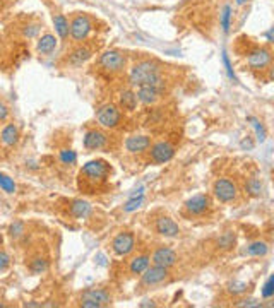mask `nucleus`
Returning a JSON list of instances; mask_svg holds the SVG:
<instances>
[{"mask_svg": "<svg viewBox=\"0 0 274 308\" xmlns=\"http://www.w3.org/2000/svg\"><path fill=\"white\" fill-rule=\"evenodd\" d=\"M9 264H10L9 254H7V252H3V250H0V270H5L7 267H9Z\"/></svg>", "mask_w": 274, "mask_h": 308, "instance_id": "nucleus-39", "label": "nucleus"}, {"mask_svg": "<svg viewBox=\"0 0 274 308\" xmlns=\"http://www.w3.org/2000/svg\"><path fill=\"white\" fill-rule=\"evenodd\" d=\"M53 26H55V33L58 35L60 40H67L69 36V21L64 14H55L53 16Z\"/></svg>", "mask_w": 274, "mask_h": 308, "instance_id": "nucleus-22", "label": "nucleus"}, {"mask_svg": "<svg viewBox=\"0 0 274 308\" xmlns=\"http://www.w3.org/2000/svg\"><path fill=\"white\" fill-rule=\"evenodd\" d=\"M249 0H236V5H245Z\"/></svg>", "mask_w": 274, "mask_h": 308, "instance_id": "nucleus-45", "label": "nucleus"}, {"mask_svg": "<svg viewBox=\"0 0 274 308\" xmlns=\"http://www.w3.org/2000/svg\"><path fill=\"white\" fill-rule=\"evenodd\" d=\"M139 307H156V303H153V302H142V303H139Z\"/></svg>", "mask_w": 274, "mask_h": 308, "instance_id": "nucleus-44", "label": "nucleus"}, {"mask_svg": "<svg viewBox=\"0 0 274 308\" xmlns=\"http://www.w3.org/2000/svg\"><path fill=\"white\" fill-rule=\"evenodd\" d=\"M151 262H153L154 265H161V267L170 269V267H173L177 264V254L172 250V248L161 247L153 254V261Z\"/></svg>", "mask_w": 274, "mask_h": 308, "instance_id": "nucleus-12", "label": "nucleus"}, {"mask_svg": "<svg viewBox=\"0 0 274 308\" xmlns=\"http://www.w3.org/2000/svg\"><path fill=\"white\" fill-rule=\"evenodd\" d=\"M120 105L124 110L127 111H134L137 106V96L134 91L127 89V91H122L120 92Z\"/></svg>", "mask_w": 274, "mask_h": 308, "instance_id": "nucleus-24", "label": "nucleus"}, {"mask_svg": "<svg viewBox=\"0 0 274 308\" xmlns=\"http://www.w3.org/2000/svg\"><path fill=\"white\" fill-rule=\"evenodd\" d=\"M228 291L231 295H242V293L247 291V283H242V281H233V283L228 284Z\"/></svg>", "mask_w": 274, "mask_h": 308, "instance_id": "nucleus-32", "label": "nucleus"}, {"mask_svg": "<svg viewBox=\"0 0 274 308\" xmlns=\"http://www.w3.org/2000/svg\"><path fill=\"white\" fill-rule=\"evenodd\" d=\"M173 156H175V147L170 142L161 140V142H156L151 146V158H153L154 163H160V165L168 163L170 159H173Z\"/></svg>", "mask_w": 274, "mask_h": 308, "instance_id": "nucleus-11", "label": "nucleus"}, {"mask_svg": "<svg viewBox=\"0 0 274 308\" xmlns=\"http://www.w3.org/2000/svg\"><path fill=\"white\" fill-rule=\"evenodd\" d=\"M223 64H225V67H227V74H228L229 79H231L233 83H238V79H236L235 72H233V67H231V64H229V58H228L227 51H223Z\"/></svg>", "mask_w": 274, "mask_h": 308, "instance_id": "nucleus-35", "label": "nucleus"}, {"mask_svg": "<svg viewBox=\"0 0 274 308\" xmlns=\"http://www.w3.org/2000/svg\"><path fill=\"white\" fill-rule=\"evenodd\" d=\"M269 252L268 243L264 242H252L247 245V248H243L242 254L243 255H250V257H264Z\"/></svg>", "mask_w": 274, "mask_h": 308, "instance_id": "nucleus-23", "label": "nucleus"}, {"mask_svg": "<svg viewBox=\"0 0 274 308\" xmlns=\"http://www.w3.org/2000/svg\"><path fill=\"white\" fill-rule=\"evenodd\" d=\"M252 146H254V144L250 142V139H249V137H247L245 140H242V147H247V149H252Z\"/></svg>", "mask_w": 274, "mask_h": 308, "instance_id": "nucleus-42", "label": "nucleus"}, {"mask_svg": "<svg viewBox=\"0 0 274 308\" xmlns=\"http://www.w3.org/2000/svg\"><path fill=\"white\" fill-rule=\"evenodd\" d=\"M0 137H2V142L5 144V146H14V144H17V140H19V131H17V127L14 124H9L2 129Z\"/></svg>", "mask_w": 274, "mask_h": 308, "instance_id": "nucleus-21", "label": "nucleus"}, {"mask_svg": "<svg viewBox=\"0 0 274 308\" xmlns=\"http://www.w3.org/2000/svg\"><path fill=\"white\" fill-rule=\"evenodd\" d=\"M46 269H48L46 261H43V259H35V261H33V264H31L33 274H43Z\"/></svg>", "mask_w": 274, "mask_h": 308, "instance_id": "nucleus-33", "label": "nucleus"}, {"mask_svg": "<svg viewBox=\"0 0 274 308\" xmlns=\"http://www.w3.org/2000/svg\"><path fill=\"white\" fill-rule=\"evenodd\" d=\"M113 247V252L117 255H120V257H125V255H129L132 250H134L136 247V238L132 233L125 231V233H120V235H117V238L113 240L112 243Z\"/></svg>", "mask_w": 274, "mask_h": 308, "instance_id": "nucleus-10", "label": "nucleus"}, {"mask_svg": "<svg viewBox=\"0 0 274 308\" xmlns=\"http://www.w3.org/2000/svg\"><path fill=\"white\" fill-rule=\"evenodd\" d=\"M40 28H42L40 24H29V26H26L23 35L26 36V38H35V36L40 33Z\"/></svg>", "mask_w": 274, "mask_h": 308, "instance_id": "nucleus-37", "label": "nucleus"}, {"mask_svg": "<svg viewBox=\"0 0 274 308\" xmlns=\"http://www.w3.org/2000/svg\"><path fill=\"white\" fill-rule=\"evenodd\" d=\"M129 83L132 86H153L165 91V79L161 77V65L154 60H140L132 65L129 72Z\"/></svg>", "mask_w": 274, "mask_h": 308, "instance_id": "nucleus-1", "label": "nucleus"}, {"mask_svg": "<svg viewBox=\"0 0 274 308\" xmlns=\"http://www.w3.org/2000/svg\"><path fill=\"white\" fill-rule=\"evenodd\" d=\"M140 276H142L144 286H156V284H161L168 277V269L161 265H151Z\"/></svg>", "mask_w": 274, "mask_h": 308, "instance_id": "nucleus-9", "label": "nucleus"}, {"mask_svg": "<svg viewBox=\"0 0 274 308\" xmlns=\"http://www.w3.org/2000/svg\"><path fill=\"white\" fill-rule=\"evenodd\" d=\"M231 12H233L231 5H225L223 9H221L220 24H221V29H223L225 35H227V33H229V28H231V16H233Z\"/></svg>", "mask_w": 274, "mask_h": 308, "instance_id": "nucleus-26", "label": "nucleus"}, {"mask_svg": "<svg viewBox=\"0 0 274 308\" xmlns=\"http://www.w3.org/2000/svg\"><path fill=\"white\" fill-rule=\"evenodd\" d=\"M273 55L268 48H255L247 57V64L252 70H264L266 67L271 65Z\"/></svg>", "mask_w": 274, "mask_h": 308, "instance_id": "nucleus-8", "label": "nucleus"}, {"mask_svg": "<svg viewBox=\"0 0 274 308\" xmlns=\"http://www.w3.org/2000/svg\"><path fill=\"white\" fill-rule=\"evenodd\" d=\"M24 307H42V305H38V303H26Z\"/></svg>", "mask_w": 274, "mask_h": 308, "instance_id": "nucleus-46", "label": "nucleus"}, {"mask_svg": "<svg viewBox=\"0 0 274 308\" xmlns=\"http://www.w3.org/2000/svg\"><path fill=\"white\" fill-rule=\"evenodd\" d=\"M120 118H122L120 111H118L117 106H113V105L101 106V108L98 110V113H96V120H98V124L105 129H115L118 124H120Z\"/></svg>", "mask_w": 274, "mask_h": 308, "instance_id": "nucleus-6", "label": "nucleus"}, {"mask_svg": "<svg viewBox=\"0 0 274 308\" xmlns=\"http://www.w3.org/2000/svg\"><path fill=\"white\" fill-rule=\"evenodd\" d=\"M245 188L252 197H259V195L262 194V183H261V180H257V178H250V180L247 181Z\"/></svg>", "mask_w": 274, "mask_h": 308, "instance_id": "nucleus-28", "label": "nucleus"}, {"mask_svg": "<svg viewBox=\"0 0 274 308\" xmlns=\"http://www.w3.org/2000/svg\"><path fill=\"white\" fill-rule=\"evenodd\" d=\"M266 38H268V43H273L274 42V40H273V28L269 29L268 33H266Z\"/></svg>", "mask_w": 274, "mask_h": 308, "instance_id": "nucleus-43", "label": "nucleus"}, {"mask_svg": "<svg viewBox=\"0 0 274 308\" xmlns=\"http://www.w3.org/2000/svg\"><path fill=\"white\" fill-rule=\"evenodd\" d=\"M209 206H211V200L204 194L194 195V197L188 199L187 202H185V209H187L190 214H195V216L206 213V211L209 209Z\"/></svg>", "mask_w": 274, "mask_h": 308, "instance_id": "nucleus-14", "label": "nucleus"}, {"mask_svg": "<svg viewBox=\"0 0 274 308\" xmlns=\"http://www.w3.org/2000/svg\"><path fill=\"white\" fill-rule=\"evenodd\" d=\"M91 31H92V22L88 16H76L69 26V35L77 43L90 38Z\"/></svg>", "mask_w": 274, "mask_h": 308, "instance_id": "nucleus-4", "label": "nucleus"}, {"mask_svg": "<svg viewBox=\"0 0 274 308\" xmlns=\"http://www.w3.org/2000/svg\"><path fill=\"white\" fill-rule=\"evenodd\" d=\"M0 308H3V305H2V303H0Z\"/></svg>", "mask_w": 274, "mask_h": 308, "instance_id": "nucleus-47", "label": "nucleus"}, {"mask_svg": "<svg viewBox=\"0 0 274 308\" xmlns=\"http://www.w3.org/2000/svg\"><path fill=\"white\" fill-rule=\"evenodd\" d=\"M161 92L163 91H160V89H156L153 86H146V84H144V86H137L136 96H137V101H140L146 106H151L161 98Z\"/></svg>", "mask_w": 274, "mask_h": 308, "instance_id": "nucleus-13", "label": "nucleus"}, {"mask_svg": "<svg viewBox=\"0 0 274 308\" xmlns=\"http://www.w3.org/2000/svg\"><path fill=\"white\" fill-rule=\"evenodd\" d=\"M151 147V139L147 135H131L125 140V149L132 154L144 153Z\"/></svg>", "mask_w": 274, "mask_h": 308, "instance_id": "nucleus-15", "label": "nucleus"}, {"mask_svg": "<svg viewBox=\"0 0 274 308\" xmlns=\"http://www.w3.org/2000/svg\"><path fill=\"white\" fill-rule=\"evenodd\" d=\"M156 231L160 233V235L166 236V238H175V236L180 235L179 224L173 220H170V218H160V220L156 221Z\"/></svg>", "mask_w": 274, "mask_h": 308, "instance_id": "nucleus-17", "label": "nucleus"}, {"mask_svg": "<svg viewBox=\"0 0 274 308\" xmlns=\"http://www.w3.org/2000/svg\"><path fill=\"white\" fill-rule=\"evenodd\" d=\"M106 146V135L101 131H90L84 135V147L88 151H98Z\"/></svg>", "mask_w": 274, "mask_h": 308, "instance_id": "nucleus-16", "label": "nucleus"}, {"mask_svg": "<svg viewBox=\"0 0 274 308\" xmlns=\"http://www.w3.org/2000/svg\"><path fill=\"white\" fill-rule=\"evenodd\" d=\"M149 262H151V259L147 257V255H139V257H136V259H132V262H131V272L132 274H142L144 270L149 267Z\"/></svg>", "mask_w": 274, "mask_h": 308, "instance_id": "nucleus-25", "label": "nucleus"}, {"mask_svg": "<svg viewBox=\"0 0 274 308\" xmlns=\"http://www.w3.org/2000/svg\"><path fill=\"white\" fill-rule=\"evenodd\" d=\"M213 192L220 202H231L236 199V185L228 178H220L214 181Z\"/></svg>", "mask_w": 274, "mask_h": 308, "instance_id": "nucleus-7", "label": "nucleus"}, {"mask_svg": "<svg viewBox=\"0 0 274 308\" xmlns=\"http://www.w3.org/2000/svg\"><path fill=\"white\" fill-rule=\"evenodd\" d=\"M249 120L250 122H254V127H255V132H257V139H259V142H264L266 140V131H264V127H262L261 124H259L257 120H255V118H252V117H249Z\"/></svg>", "mask_w": 274, "mask_h": 308, "instance_id": "nucleus-36", "label": "nucleus"}, {"mask_svg": "<svg viewBox=\"0 0 274 308\" xmlns=\"http://www.w3.org/2000/svg\"><path fill=\"white\" fill-rule=\"evenodd\" d=\"M91 58V50L86 46H77L70 51L69 55V62L72 65H83L84 62H88Z\"/></svg>", "mask_w": 274, "mask_h": 308, "instance_id": "nucleus-19", "label": "nucleus"}, {"mask_svg": "<svg viewBox=\"0 0 274 308\" xmlns=\"http://www.w3.org/2000/svg\"><path fill=\"white\" fill-rule=\"evenodd\" d=\"M110 303H112V295L101 288H90L81 296V305L84 308H101Z\"/></svg>", "mask_w": 274, "mask_h": 308, "instance_id": "nucleus-3", "label": "nucleus"}, {"mask_svg": "<svg viewBox=\"0 0 274 308\" xmlns=\"http://www.w3.org/2000/svg\"><path fill=\"white\" fill-rule=\"evenodd\" d=\"M273 284H274V277L271 276V277H269V279H268V283H266L264 289H262V296H264V298H271V296H273V293H274Z\"/></svg>", "mask_w": 274, "mask_h": 308, "instance_id": "nucleus-38", "label": "nucleus"}, {"mask_svg": "<svg viewBox=\"0 0 274 308\" xmlns=\"http://www.w3.org/2000/svg\"><path fill=\"white\" fill-rule=\"evenodd\" d=\"M70 214L77 220H86L91 214V206L86 200H74L72 206H70Z\"/></svg>", "mask_w": 274, "mask_h": 308, "instance_id": "nucleus-20", "label": "nucleus"}, {"mask_svg": "<svg viewBox=\"0 0 274 308\" xmlns=\"http://www.w3.org/2000/svg\"><path fill=\"white\" fill-rule=\"evenodd\" d=\"M57 38H55L51 33H45L43 36H40L38 38V43H36V50H38V53L42 55H50L55 51V48H57Z\"/></svg>", "mask_w": 274, "mask_h": 308, "instance_id": "nucleus-18", "label": "nucleus"}, {"mask_svg": "<svg viewBox=\"0 0 274 308\" xmlns=\"http://www.w3.org/2000/svg\"><path fill=\"white\" fill-rule=\"evenodd\" d=\"M108 173H110L108 163L103 161V159H94V161H90L83 166V170H81V173H79V178L86 185H90L91 188H94L106 180Z\"/></svg>", "mask_w": 274, "mask_h": 308, "instance_id": "nucleus-2", "label": "nucleus"}, {"mask_svg": "<svg viewBox=\"0 0 274 308\" xmlns=\"http://www.w3.org/2000/svg\"><path fill=\"white\" fill-rule=\"evenodd\" d=\"M99 65L108 72H122L127 67V57L118 50H108L101 53L99 57Z\"/></svg>", "mask_w": 274, "mask_h": 308, "instance_id": "nucleus-5", "label": "nucleus"}, {"mask_svg": "<svg viewBox=\"0 0 274 308\" xmlns=\"http://www.w3.org/2000/svg\"><path fill=\"white\" fill-rule=\"evenodd\" d=\"M60 161L64 163V165H74V163L77 161V154H76V151H72V149H64V151H60Z\"/></svg>", "mask_w": 274, "mask_h": 308, "instance_id": "nucleus-31", "label": "nucleus"}, {"mask_svg": "<svg viewBox=\"0 0 274 308\" xmlns=\"http://www.w3.org/2000/svg\"><path fill=\"white\" fill-rule=\"evenodd\" d=\"M9 233L12 238H19V236H23V233H24V224L21 221H16L14 224H10Z\"/></svg>", "mask_w": 274, "mask_h": 308, "instance_id": "nucleus-34", "label": "nucleus"}, {"mask_svg": "<svg viewBox=\"0 0 274 308\" xmlns=\"http://www.w3.org/2000/svg\"><path fill=\"white\" fill-rule=\"evenodd\" d=\"M7 117H9V108H7L2 101H0V122L7 120Z\"/></svg>", "mask_w": 274, "mask_h": 308, "instance_id": "nucleus-41", "label": "nucleus"}, {"mask_svg": "<svg viewBox=\"0 0 274 308\" xmlns=\"http://www.w3.org/2000/svg\"><path fill=\"white\" fill-rule=\"evenodd\" d=\"M233 243H235V235H233L231 231L223 233V235L220 236V240H218V247H221V248H231Z\"/></svg>", "mask_w": 274, "mask_h": 308, "instance_id": "nucleus-30", "label": "nucleus"}, {"mask_svg": "<svg viewBox=\"0 0 274 308\" xmlns=\"http://www.w3.org/2000/svg\"><path fill=\"white\" fill-rule=\"evenodd\" d=\"M0 188L5 194H14L16 192V183L10 176H7L5 173H0Z\"/></svg>", "mask_w": 274, "mask_h": 308, "instance_id": "nucleus-27", "label": "nucleus"}, {"mask_svg": "<svg viewBox=\"0 0 274 308\" xmlns=\"http://www.w3.org/2000/svg\"><path fill=\"white\" fill-rule=\"evenodd\" d=\"M236 307H262V303L261 302H257V300H254V298H249V300H242L240 303H236Z\"/></svg>", "mask_w": 274, "mask_h": 308, "instance_id": "nucleus-40", "label": "nucleus"}, {"mask_svg": "<svg viewBox=\"0 0 274 308\" xmlns=\"http://www.w3.org/2000/svg\"><path fill=\"white\" fill-rule=\"evenodd\" d=\"M142 204H144V194L142 195H136V197H131V200L125 204L124 211H125V213H134V211L139 209Z\"/></svg>", "mask_w": 274, "mask_h": 308, "instance_id": "nucleus-29", "label": "nucleus"}]
</instances>
